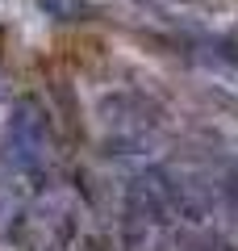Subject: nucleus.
I'll return each instance as SVG.
<instances>
[{"instance_id":"1","label":"nucleus","mask_w":238,"mask_h":251,"mask_svg":"<svg viewBox=\"0 0 238 251\" xmlns=\"http://www.w3.org/2000/svg\"><path fill=\"white\" fill-rule=\"evenodd\" d=\"M42 9L54 13V17H63V21H75L84 13V0H42Z\"/></svg>"}]
</instances>
